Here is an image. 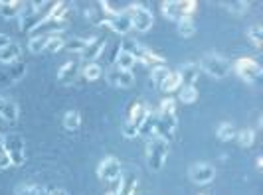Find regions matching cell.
Returning <instances> with one entry per match:
<instances>
[{
  "instance_id": "cell-1",
  "label": "cell",
  "mask_w": 263,
  "mask_h": 195,
  "mask_svg": "<svg viewBox=\"0 0 263 195\" xmlns=\"http://www.w3.org/2000/svg\"><path fill=\"white\" fill-rule=\"evenodd\" d=\"M174 99H164L160 103L158 113H155L157 117V136L164 138L166 142H171L176 134L178 128V120H176V106H174Z\"/></svg>"
},
{
  "instance_id": "cell-2",
  "label": "cell",
  "mask_w": 263,
  "mask_h": 195,
  "mask_svg": "<svg viewBox=\"0 0 263 195\" xmlns=\"http://www.w3.org/2000/svg\"><path fill=\"white\" fill-rule=\"evenodd\" d=\"M171 144L160 136H151L146 142V164L153 171H160L164 168V162L168 158Z\"/></svg>"
},
{
  "instance_id": "cell-3",
  "label": "cell",
  "mask_w": 263,
  "mask_h": 195,
  "mask_svg": "<svg viewBox=\"0 0 263 195\" xmlns=\"http://www.w3.org/2000/svg\"><path fill=\"white\" fill-rule=\"evenodd\" d=\"M198 67L214 79H226L232 73V63L226 57H222L220 53H206V55H202Z\"/></svg>"
},
{
  "instance_id": "cell-4",
  "label": "cell",
  "mask_w": 263,
  "mask_h": 195,
  "mask_svg": "<svg viewBox=\"0 0 263 195\" xmlns=\"http://www.w3.org/2000/svg\"><path fill=\"white\" fill-rule=\"evenodd\" d=\"M121 50L127 53H131L135 57V61H141L146 67H157V65H164V57H160L158 53H155L153 50L145 48L143 44L139 41H133V39H125L121 41Z\"/></svg>"
},
{
  "instance_id": "cell-5",
  "label": "cell",
  "mask_w": 263,
  "mask_h": 195,
  "mask_svg": "<svg viewBox=\"0 0 263 195\" xmlns=\"http://www.w3.org/2000/svg\"><path fill=\"white\" fill-rule=\"evenodd\" d=\"M160 8L168 20L178 22L182 18H190V14H194V10L198 8V2L196 0H168V2H162Z\"/></svg>"
},
{
  "instance_id": "cell-6",
  "label": "cell",
  "mask_w": 263,
  "mask_h": 195,
  "mask_svg": "<svg viewBox=\"0 0 263 195\" xmlns=\"http://www.w3.org/2000/svg\"><path fill=\"white\" fill-rule=\"evenodd\" d=\"M2 148L8 154L14 168L24 166V162H26V144H24L20 134H6L4 140H2Z\"/></svg>"
},
{
  "instance_id": "cell-7",
  "label": "cell",
  "mask_w": 263,
  "mask_h": 195,
  "mask_svg": "<svg viewBox=\"0 0 263 195\" xmlns=\"http://www.w3.org/2000/svg\"><path fill=\"white\" fill-rule=\"evenodd\" d=\"M127 14H129L133 30H137V32H141V34H146V32L153 28V24H155L153 12H151L148 8H145L143 4H131V6L127 8Z\"/></svg>"
},
{
  "instance_id": "cell-8",
  "label": "cell",
  "mask_w": 263,
  "mask_h": 195,
  "mask_svg": "<svg viewBox=\"0 0 263 195\" xmlns=\"http://www.w3.org/2000/svg\"><path fill=\"white\" fill-rule=\"evenodd\" d=\"M148 113H151V111L145 106V103L133 104L129 117H127V120L123 122V136H125V138H135V136L139 134L141 124H143V122H145V118L148 117Z\"/></svg>"
},
{
  "instance_id": "cell-9",
  "label": "cell",
  "mask_w": 263,
  "mask_h": 195,
  "mask_svg": "<svg viewBox=\"0 0 263 195\" xmlns=\"http://www.w3.org/2000/svg\"><path fill=\"white\" fill-rule=\"evenodd\" d=\"M234 71H236L243 81L251 83V85L259 83V79H261V75H263L261 65L257 63L255 59H251V57H239L236 63H234Z\"/></svg>"
},
{
  "instance_id": "cell-10",
  "label": "cell",
  "mask_w": 263,
  "mask_h": 195,
  "mask_svg": "<svg viewBox=\"0 0 263 195\" xmlns=\"http://www.w3.org/2000/svg\"><path fill=\"white\" fill-rule=\"evenodd\" d=\"M97 176L105 183L117 182L121 178V162L115 156H107L105 160H101V164L97 168Z\"/></svg>"
},
{
  "instance_id": "cell-11",
  "label": "cell",
  "mask_w": 263,
  "mask_h": 195,
  "mask_svg": "<svg viewBox=\"0 0 263 195\" xmlns=\"http://www.w3.org/2000/svg\"><path fill=\"white\" fill-rule=\"evenodd\" d=\"M188 178L192 183H198V185H206L210 183L214 178H216V169L212 164H206V162H198V164H192L190 169H188Z\"/></svg>"
},
{
  "instance_id": "cell-12",
  "label": "cell",
  "mask_w": 263,
  "mask_h": 195,
  "mask_svg": "<svg viewBox=\"0 0 263 195\" xmlns=\"http://www.w3.org/2000/svg\"><path fill=\"white\" fill-rule=\"evenodd\" d=\"M107 83L111 87H117V89H129L133 83H135V75L133 71H125V69H119V67H113L105 73Z\"/></svg>"
},
{
  "instance_id": "cell-13",
  "label": "cell",
  "mask_w": 263,
  "mask_h": 195,
  "mask_svg": "<svg viewBox=\"0 0 263 195\" xmlns=\"http://www.w3.org/2000/svg\"><path fill=\"white\" fill-rule=\"evenodd\" d=\"M69 12H71V10H69V4H67V2H53V6L48 10V14L42 18L40 26H46V24H62L67 16H69Z\"/></svg>"
},
{
  "instance_id": "cell-14",
  "label": "cell",
  "mask_w": 263,
  "mask_h": 195,
  "mask_svg": "<svg viewBox=\"0 0 263 195\" xmlns=\"http://www.w3.org/2000/svg\"><path fill=\"white\" fill-rule=\"evenodd\" d=\"M28 65L24 61H16V63H10L4 71H0V85H10V83H16L26 75Z\"/></svg>"
},
{
  "instance_id": "cell-15",
  "label": "cell",
  "mask_w": 263,
  "mask_h": 195,
  "mask_svg": "<svg viewBox=\"0 0 263 195\" xmlns=\"http://www.w3.org/2000/svg\"><path fill=\"white\" fill-rule=\"evenodd\" d=\"M79 73V57L76 59H69L66 63L60 67V71H58V83L60 85H71L76 77H78Z\"/></svg>"
},
{
  "instance_id": "cell-16",
  "label": "cell",
  "mask_w": 263,
  "mask_h": 195,
  "mask_svg": "<svg viewBox=\"0 0 263 195\" xmlns=\"http://www.w3.org/2000/svg\"><path fill=\"white\" fill-rule=\"evenodd\" d=\"M103 26H109L113 32H115V34H121V36H127V34L133 30L131 20H129V14H127V10H125V12H121V14H117V16L107 18Z\"/></svg>"
},
{
  "instance_id": "cell-17",
  "label": "cell",
  "mask_w": 263,
  "mask_h": 195,
  "mask_svg": "<svg viewBox=\"0 0 263 195\" xmlns=\"http://www.w3.org/2000/svg\"><path fill=\"white\" fill-rule=\"evenodd\" d=\"M178 77H180V83L182 87H194L198 75H200V67L198 63H184L178 67Z\"/></svg>"
},
{
  "instance_id": "cell-18",
  "label": "cell",
  "mask_w": 263,
  "mask_h": 195,
  "mask_svg": "<svg viewBox=\"0 0 263 195\" xmlns=\"http://www.w3.org/2000/svg\"><path fill=\"white\" fill-rule=\"evenodd\" d=\"M20 57H22V46L16 41H10L8 46L0 48V63H16V61H20Z\"/></svg>"
},
{
  "instance_id": "cell-19",
  "label": "cell",
  "mask_w": 263,
  "mask_h": 195,
  "mask_svg": "<svg viewBox=\"0 0 263 195\" xmlns=\"http://www.w3.org/2000/svg\"><path fill=\"white\" fill-rule=\"evenodd\" d=\"M105 46H107L105 38L87 39V46H85V50H83V53H81V57H85V59H97V57L103 53Z\"/></svg>"
},
{
  "instance_id": "cell-20",
  "label": "cell",
  "mask_w": 263,
  "mask_h": 195,
  "mask_svg": "<svg viewBox=\"0 0 263 195\" xmlns=\"http://www.w3.org/2000/svg\"><path fill=\"white\" fill-rule=\"evenodd\" d=\"M20 8H22V2L18 0H0V16L4 20H12L20 16Z\"/></svg>"
},
{
  "instance_id": "cell-21",
  "label": "cell",
  "mask_w": 263,
  "mask_h": 195,
  "mask_svg": "<svg viewBox=\"0 0 263 195\" xmlns=\"http://www.w3.org/2000/svg\"><path fill=\"white\" fill-rule=\"evenodd\" d=\"M18 115H20L18 104L14 103L12 99H4V101H2V104H0V117L4 118L6 122L14 124V122L18 120Z\"/></svg>"
},
{
  "instance_id": "cell-22",
  "label": "cell",
  "mask_w": 263,
  "mask_h": 195,
  "mask_svg": "<svg viewBox=\"0 0 263 195\" xmlns=\"http://www.w3.org/2000/svg\"><path fill=\"white\" fill-rule=\"evenodd\" d=\"M137 136H145V138L157 136V117H155V113H148V117H146L145 122L141 124Z\"/></svg>"
},
{
  "instance_id": "cell-23",
  "label": "cell",
  "mask_w": 263,
  "mask_h": 195,
  "mask_svg": "<svg viewBox=\"0 0 263 195\" xmlns=\"http://www.w3.org/2000/svg\"><path fill=\"white\" fill-rule=\"evenodd\" d=\"M180 87H182V83H180L178 73H176V71H171L158 89H160L162 93H172V91H176V89H180Z\"/></svg>"
},
{
  "instance_id": "cell-24",
  "label": "cell",
  "mask_w": 263,
  "mask_h": 195,
  "mask_svg": "<svg viewBox=\"0 0 263 195\" xmlns=\"http://www.w3.org/2000/svg\"><path fill=\"white\" fill-rule=\"evenodd\" d=\"M176 30L182 38H192L196 34V26H194V20L192 18H182L176 22Z\"/></svg>"
},
{
  "instance_id": "cell-25",
  "label": "cell",
  "mask_w": 263,
  "mask_h": 195,
  "mask_svg": "<svg viewBox=\"0 0 263 195\" xmlns=\"http://www.w3.org/2000/svg\"><path fill=\"white\" fill-rule=\"evenodd\" d=\"M64 126L67 130H71V132L81 126V115H79V111H76V109L67 111L66 115H64Z\"/></svg>"
},
{
  "instance_id": "cell-26",
  "label": "cell",
  "mask_w": 263,
  "mask_h": 195,
  "mask_svg": "<svg viewBox=\"0 0 263 195\" xmlns=\"http://www.w3.org/2000/svg\"><path fill=\"white\" fill-rule=\"evenodd\" d=\"M236 138L241 148H250L255 142V132L251 128H241L239 132H236Z\"/></svg>"
},
{
  "instance_id": "cell-27",
  "label": "cell",
  "mask_w": 263,
  "mask_h": 195,
  "mask_svg": "<svg viewBox=\"0 0 263 195\" xmlns=\"http://www.w3.org/2000/svg\"><path fill=\"white\" fill-rule=\"evenodd\" d=\"M248 38L250 41L257 48V50H261L263 48V28L259 24H253L251 28H248Z\"/></svg>"
},
{
  "instance_id": "cell-28",
  "label": "cell",
  "mask_w": 263,
  "mask_h": 195,
  "mask_svg": "<svg viewBox=\"0 0 263 195\" xmlns=\"http://www.w3.org/2000/svg\"><path fill=\"white\" fill-rule=\"evenodd\" d=\"M230 14H243L246 10H250V2L246 0H234V2H220Z\"/></svg>"
},
{
  "instance_id": "cell-29",
  "label": "cell",
  "mask_w": 263,
  "mask_h": 195,
  "mask_svg": "<svg viewBox=\"0 0 263 195\" xmlns=\"http://www.w3.org/2000/svg\"><path fill=\"white\" fill-rule=\"evenodd\" d=\"M64 46H66V39L62 38V34H48V46H46V52L55 53V52H60Z\"/></svg>"
},
{
  "instance_id": "cell-30",
  "label": "cell",
  "mask_w": 263,
  "mask_h": 195,
  "mask_svg": "<svg viewBox=\"0 0 263 195\" xmlns=\"http://www.w3.org/2000/svg\"><path fill=\"white\" fill-rule=\"evenodd\" d=\"M46 46H48V36H34L28 41V50L32 53H42L46 52Z\"/></svg>"
},
{
  "instance_id": "cell-31",
  "label": "cell",
  "mask_w": 263,
  "mask_h": 195,
  "mask_svg": "<svg viewBox=\"0 0 263 195\" xmlns=\"http://www.w3.org/2000/svg\"><path fill=\"white\" fill-rule=\"evenodd\" d=\"M101 75H103V67L99 63H87L83 67V77L87 81H97Z\"/></svg>"
},
{
  "instance_id": "cell-32",
  "label": "cell",
  "mask_w": 263,
  "mask_h": 195,
  "mask_svg": "<svg viewBox=\"0 0 263 195\" xmlns=\"http://www.w3.org/2000/svg\"><path fill=\"white\" fill-rule=\"evenodd\" d=\"M218 138H220L222 142H228V140L236 138V128H234V124H232V122H222V124L218 126Z\"/></svg>"
},
{
  "instance_id": "cell-33",
  "label": "cell",
  "mask_w": 263,
  "mask_h": 195,
  "mask_svg": "<svg viewBox=\"0 0 263 195\" xmlns=\"http://www.w3.org/2000/svg\"><path fill=\"white\" fill-rule=\"evenodd\" d=\"M14 195H48V189L40 185H18Z\"/></svg>"
},
{
  "instance_id": "cell-34",
  "label": "cell",
  "mask_w": 263,
  "mask_h": 195,
  "mask_svg": "<svg viewBox=\"0 0 263 195\" xmlns=\"http://www.w3.org/2000/svg\"><path fill=\"white\" fill-rule=\"evenodd\" d=\"M168 73H171V71H168L166 65H157V67H153V71H151V79H153V83H155L157 87H160Z\"/></svg>"
},
{
  "instance_id": "cell-35",
  "label": "cell",
  "mask_w": 263,
  "mask_h": 195,
  "mask_svg": "<svg viewBox=\"0 0 263 195\" xmlns=\"http://www.w3.org/2000/svg\"><path fill=\"white\" fill-rule=\"evenodd\" d=\"M115 63H117L119 69H125V71H131V69H133V65L137 63V61H135V57H133L131 53H127V52H123V50H121V53H119V55H117V61H115Z\"/></svg>"
},
{
  "instance_id": "cell-36",
  "label": "cell",
  "mask_w": 263,
  "mask_h": 195,
  "mask_svg": "<svg viewBox=\"0 0 263 195\" xmlns=\"http://www.w3.org/2000/svg\"><path fill=\"white\" fill-rule=\"evenodd\" d=\"M178 99H180L184 104L196 103V99H198L196 87H180V95H178Z\"/></svg>"
},
{
  "instance_id": "cell-37",
  "label": "cell",
  "mask_w": 263,
  "mask_h": 195,
  "mask_svg": "<svg viewBox=\"0 0 263 195\" xmlns=\"http://www.w3.org/2000/svg\"><path fill=\"white\" fill-rule=\"evenodd\" d=\"M85 46H87V39L83 38H73L69 39V41H66V50H69L71 53H78V55H81L83 53V50H85Z\"/></svg>"
},
{
  "instance_id": "cell-38",
  "label": "cell",
  "mask_w": 263,
  "mask_h": 195,
  "mask_svg": "<svg viewBox=\"0 0 263 195\" xmlns=\"http://www.w3.org/2000/svg\"><path fill=\"white\" fill-rule=\"evenodd\" d=\"M137 178L133 176V178H129V182L121 183V191H119V195H133L135 193V189H137Z\"/></svg>"
},
{
  "instance_id": "cell-39",
  "label": "cell",
  "mask_w": 263,
  "mask_h": 195,
  "mask_svg": "<svg viewBox=\"0 0 263 195\" xmlns=\"http://www.w3.org/2000/svg\"><path fill=\"white\" fill-rule=\"evenodd\" d=\"M10 166H12L10 158H8V154L4 152V148H0V169H8Z\"/></svg>"
},
{
  "instance_id": "cell-40",
  "label": "cell",
  "mask_w": 263,
  "mask_h": 195,
  "mask_svg": "<svg viewBox=\"0 0 263 195\" xmlns=\"http://www.w3.org/2000/svg\"><path fill=\"white\" fill-rule=\"evenodd\" d=\"M12 39L8 38V36H4V34H0V48H4V46H8Z\"/></svg>"
},
{
  "instance_id": "cell-41",
  "label": "cell",
  "mask_w": 263,
  "mask_h": 195,
  "mask_svg": "<svg viewBox=\"0 0 263 195\" xmlns=\"http://www.w3.org/2000/svg\"><path fill=\"white\" fill-rule=\"evenodd\" d=\"M48 195H67L66 189H52V191H48Z\"/></svg>"
},
{
  "instance_id": "cell-42",
  "label": "cell",
  "mask_w": 263,
  "mask_h": 195,
  "mask_svg": "<svg viewBox=\"0 0 263 195\" xmlns=\"http://www.w3.org/2000/svg\"><path fill=\"white\" fill-rule=\"evenodd\" d=\"M121 183H123V182H121ZM121 183H119V185H117V187H115V189H111V191H107L105 195H119V191H121Z\"/></svg>"
},
{
  "instance_id": "cell-43",
  "label": "cell",
  "mask_w": 263,
  "mask_h": 195,
  "mask_svg": "<svg viewBox=\"0 0 263 195\" xmlns=\"http://www.w3.org/2000/svg\"><path fill=\"white\" fill-rule=\"evenodd\" d=\"M2 140H4V136H2V134H0V148H2Z\"/></svg>"
},
{
  "instance_id": "cell-44",
  "label": "cell",
  "mask_w": 263,
  "mask_h": 195,
  "mask_svg": "<svg viewBox=\"0 0 263 195\" xmlns=\"http://www.w3.org/2000/svg\"><path fill=\"white\" fill-rule=\"evenodd\" d=\"M2 101H4V97H0V104H2Z\"/></svg>"
}]
</instances>
